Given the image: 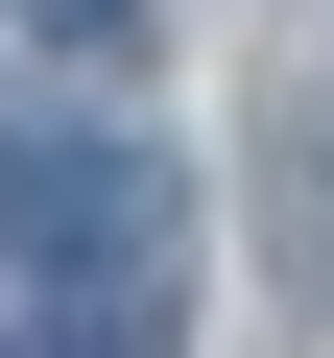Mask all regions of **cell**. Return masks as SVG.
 I'll list each match as a JSON object with an SVG mask.
<instances>
[{
  "instance_id": "6da1fadb",
  "label": "cell",
  "mask_w": 334,
  "mask_h": 358,
  "mask_svg": "<svg viewBox=\"0 0 334 358\" xmlns=\"http://www.w3.org/2000/svg\"><path fill=\"white\" fill-rule=\"evenodd\" d=\"M0 263H24L48 310H167V167L143 143H0Z\"/></svg>"
},
{
  "instance_id": "7a4b0ae2",
  "label": "cell",
  "mask_w": 334,
  "mask_h": 358,
  "mask_svg": "<svg viewBox=\"0 0 334 358\" xmlns=\"http://www.w3.org/2000/svg\"><path fill=\"white\" fill-rule=\"evenodd\" d=\"M286 287H334V120L286 143Z\"/></svg>"
},
{
  "instance_id": "3957f363",
  "label": "cell",
  "mask_w": 334,
  "mask_h": 358,
  "mask_svg": "<svg viewBox=\"0 0 334 358\" xmlns=\"http://www.w3.org/2000/svg\"><path fill=\"white\" fill-rule=\"evenodd\" d=\"M24 48H143V0H0Z\"/></svg>"
}]
</instances>
